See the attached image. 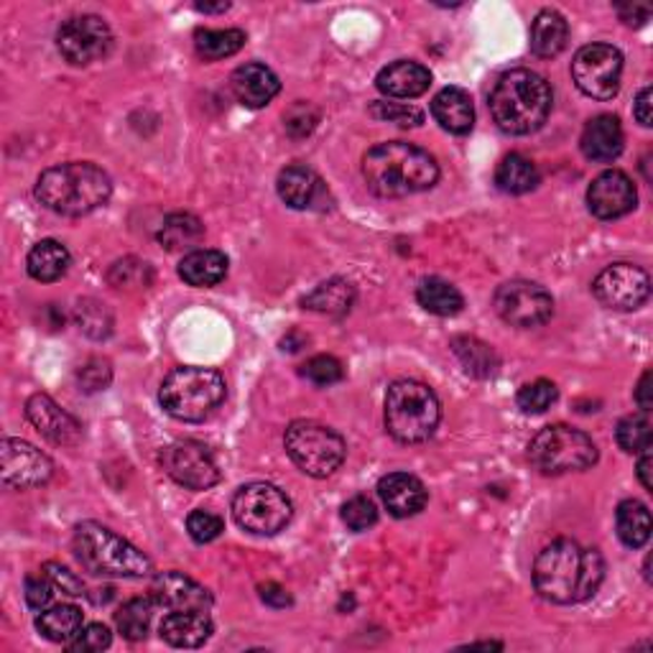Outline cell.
Here are the masks:
<instances>
[{"mask_svg":"<svg viewBox=\"0 0 653 653\" xmlns=\"http://www.w3.org/2000/svg\"><path fill=\"white\" fill-rule=\"evenodd\" d=\"M352 302H355V286L344 278H332V281L319 284L310 297H304V306L312 312L322 314H344L350 312Z\"/></svg>","mask_w":653,"mask_h":653,"instance_id":"37","label":"cell"},{"mask_svg":"<svg viewBox=\"0 0 653 653\" xmlns=\"http://www.w3.org/2000/svg\"><path fill=\"white\" fill-rule=\"evenodd\" d=\"M54 473V465L41 450L24 439H3L0 444V475L9 488H36L43 486Z\"/></svg>","mask_w":653,"mask_h":653,"instance_id":"16","label":"cell"},{"mask_svg":"<svg viewBox=\"0 0 653 653\" xmlns=\"http://www.w3.org/2000/svg\"><path fill=\"white\" fill-rule=\"evenodd\" d=\"M592 293L607 310L633 312L649 302L651 276L630 263H615V266L600 271L592 281Z\"/></svg>","mask_w":653,"mask_h":653,"instance_id":"14","label":"cell"},{"mask_svg":"<svg viewBox=\"0 0 653 653\" xmlns=\"http://www.w3.org/2000/svg\"><path fill=\"white\" fill-rule=\"evenodd\" d=\"M638 478H641L645 490L653 488V480H651V450H643L641 452V460H638Z\"/></svg>","mask_w":653,"mask_h":653,"instance_id":"56","label":"cell"},{"mask_svg":"<svg viewBox=\"0 0 653 653\" xmlns=\"http://www.w3.org/2000/svg\"><path fill=\"white\" fill-rule=\"evenodd\" d=\"M495 312L513 327L547 325L554 314V299L544 286L533 281H508L498 286Z\"/></svg>","mask_w":653,"mask_h":653,"instance_id":"13","label":"cell"},{"mask_svg":"<svg viewBox=\"0 0 653 653\" xmlns=\"http://www.w3.org/2000/svg\"><path fill=\"white\" fill-rule=\"evenodd\" d=\"M36 630L54 643L67 645L83 630V611L75 605H54L39 613Z\"/></svg>","mask_w":653,"mask_h":653,"instance_id":"31","label":"cell"},{"mask_svg":"<svg viewBox=\"0 0 653 653\" xmlns=\"http://www.w3.org/2000/svg\"><path fill=\"white\" fill-rule=\"evenodd\" d=\"M187 531L189 537H192L197 544H210V541H215L219 533L225 531V524L223 518L215 516V513L210 511H192L187 516Z\"/></svg>","mask_w":653,"mask_h":653,"instance_id":"43","label":"cell"},{"mask_svg":"<svg viewBox=\"0 0 653 653\" xmlns=\"http://www.w3.org/2000/svg\"><path fill=\"white\" fill-rule=\"evenodd\" d=\"M284 447L293 465L310 478H329L344 462L348 447L335 429L317 422H293L286 429Z\"/></svg>","mask_w":653,"mask_h":653,"instance_id":"9","label":"cell"},{"mask_svg":"<svg viewBox=\"0 0 653 653\" xmlns=\"http://www.w3.org/2000/svg\"><path fill=\"white\" fill-rule=\"evenodd\" d=\"M528 457L544 475L579 473V469L595 465L598 447L585 431L567 427V424H554L531 439Z\"/></svg>","mask_w":653,"mask_h":653,"instance_id":"8","label":"cell"},{"mask_svg":"<svg viewBox=\"0 0 653 653\" xmlns=\"http://www.w3.org/2000/svg\"><path fill=\"white\" fill-rule=\"evenodd\" d=\"M54 592L56 587L51 579L43 575H32L26 577V603L32 611H47V607L51 605V600H54Z\"/></svg>","mask_w":653,"mask_h":653,"instance_id":"47","label":"cell"},{"mask_svg":"<svg viewBox=\"0 0 653 653\" xmlns=\"http://www.w3.org/2000/svg\"><path fill=\"white\" fill-rule=\"evenodd\" d=\"M261 600L271 607H286L291 605V595L289 592L284 590L281 585L276 582H268V585H261Z\"/></svg>","mask_w":653,"mask_h":653,"instance_id":"52","label":"cell"},{"mask_svg":"<svg viewBox=\"0 0 653 653\" xmlns=\"http://www.w3.org/2000/svg\"><path fill=\"white\" fill-rule=\"evenodd\" d=\"M204 227L200 219L194 215H187V212H176V215L164 219V227L159 233V243L166 248V251H185V248H192L202 240Z\"/></svg>","mask_w":653,"mask_h":653,"instance_id":"38","label":"cell"},{"mask_svg":"<svg viewBox=\"0 0 653 653\" xmlns=\"http://www.w3.org/2000/svg\"><path fill=\"white\" fill-rule=\"evenodd\" d=\"M569 39V26L560 11H541L531 26V51L541 59L562 54Z\"/></svg>","mask_w":653,"mask_h":653,"instance_id":"28","label":"cell"},{"mask_svg":"<svg viewBox=\"0 0 653 653\" xmlns=\"http://www.w3.org/2000/svg\"><path fill=\"white\" fill-rule=\"evenodd\" d=\"M452 350L469 376L490 378L498 371L495 350L490 344L480 342L478 337H454Z\"/></svg>","mask_w":653,"mask_h":653,"instance_id":"36","label":"cell"},{"mask_svg":"<svg viewBox=\"0 0 653 653\" xmlns=\"http://www.w3.org/2000/svg\"><path fill=\"white\" fill-rule=\"evenodd\" d=\"M431 115L444 130L454 136H465L475 126L473 98L462 87H444L431 100Z\"/></svg>","mask_w":653,"mask_h":653,"instance_id":"26","label":"cell"},{"mask_svg":"<svg viewBox=\"0 0 653 653\" xmlns=\"http://www.w3.org/2000/svg\"><path fill=\"white\" fill-rule=\"evenodd\" d=\"M651 100H653V90L651 87H643L633 102V115L643 128L651 126Z\"/></svg>","mask_w":653,"mask_h":653,"instance_id":"53","label":"cell"},{"mask_svg":"<svg viewBox=\"0 0 653 653\" xmlns=\"http://www.w3.org/2000/svg\"><path fill=\"white\" fill-rule=\"evenodd\" d=\"M197 11L200 13H225L227 9H230V3H219V5H208V3H197L194 5Z\"/></svg>","mask_w":653,"mask_h":653,"instance_id":"57","label":"cell"},{"mask_svg":"<svg viewBox=\"0 0 653 653\" xmlns=\"http://www.w3.org/2000/svg\"><path fill=\"white\" fill-rule=\"evenodd\" d=\"M41 572L51 579V582H54L56 590L67 592V595H83V592H85L83 579L72 575V572H70L67 567H62V564L47 562V564H43V569H41Z\"/></svg>","mask_w":653,"mask_h":653,"instance_id":"50","label":"cell"},{"mask_svg":"<svg viewBox=\"0 0 653 653\" xmlns=\"http://www.w3.org/2000/svg\"><path fill=\"white\" fill-rule=\"evenodd\" d=\"M26 416L34 424V429L49 442L72 447L83 439V427H79L75 416L67 414L47 393H36L26 401Z\"/></svg>","mask_w":653,"mask_h":653,"instance_id":"19","label":"cell"},{"mask_svg":"<svg viewBox=\"0 0 653 653\" xmlns=\"http://www.w3.org/2000/svg\"><path fill=\"white\" fill-rule=\"evenodd\" d=\"M615 526L628 549H641L651 539V513L641 501H623L615 513Z\"/></svg>","mask_w":653,"mask_h":653,"instance_id":"33","label":"cell"},{"mask_svg":"<svg viewBox=\"0 0 653 653\" xmlns=\"http://www.w3.org/2000/svg\"><path fill=\"white\" fill-rule=\"evenodd\" d=\"M429 85H431V72L424 67V64L409 62V59L388 64V67L380 70L376 77L378 90L395 100L419 98V95L429 90Z\"/></svg>","mask_w":653,"mask_h":653,"instance_id":"23","label":"cell"},{"mask_svg":"<svg viewBox=\"0 0 653 653\" xmlns=\"http://www.w3.org/2000/svg\"><path fill=\"white\" fill-rule=\"evenodd\" d=\"M291 501L271 482H251L233 498V518L255 537H274L291 520Z\"/></svg>","mask_w":653,"mask_h":653,"instance_id":"10","label":"cell"},{"mask_svg":"<svg viewBox=\"0 0 653 653\" xmlns=\"http://www.w3.org/2000/svg\"><path fill=\"white\" fill-rule=\"evenodd\" d=\"M70 261V251L64 248V243H59V240H41V243H36L32 253H28L26 268L34 281L51 284L67 274Z\"/></svg>","mask_w":653,"mask_h":653,"instance_id":"29","label":"cell"},{"mask_svg":"<svg viewBox=\"0 0 653 653\" xmlns=\"http://www.w3.org/2000/svg\"><path fill=\"white\" fill-rule=\"evenodd\" d=\"M636 204V185L628 174L618 172V168H607V172L595 176L590 189H587V208L600 219H618L633 212Z\"/></svg>","mask_w":653,"mask_h":653,"instance_id":"17","label":"cell"},{"mask_svg":"<svg viewBox=\"0 0 653 653\" xmlns=\"http://www.w3.org/2000/svg\"><path fill=\"white\" fill-rule=\"evenodd\" d=\"M623 54L611 43H587L572 62V79L592 100H611L620 90Z\"/></svg>","mask_w":653,"mask_h":653,"instance_id":"11","label":"cell"},{"mask_svg":"<svg viewBox=\"0 0 653 653\" xmlns=\"http://www.w3.org/2000/svg\"><path fill=\"white\" fill-rule=\"evenodd\" d=\"M442 419L437 393L419 380H395L386 393V429L395 442L422 444Z\"/></svg>","mask_w":653,"mask_h":653,"instance_id":"6","label":"cell"},{"mask_svg":"<svg viewBox=\"0 0 653 653\" xmlns=\"http://www.w3.org/2000/svg\"><path fill=\"white\" fill-rule=\"evenodd\" d=\"M556 395H560V391H556V386L552 384V380L541 378V380H533V384H526L524 388H520L516 395V403L524 414H544L547 409H552Z\"/></svg>","mask_w":653,"mask_h":653,"instance_id":"40","label":"cell"},{"mask_svg":"<svg viewBox=\"0 0 653 653\" xmlns=\"http://www.w3.org/2000/svg\"><path fill=\"white\" fill-rule=\"evenodd\" d=\"M623 128L615 115H598L587 123L579 138L582 153L595 164H611L623 153Z\"/></svg>","mask_w":653,"mask_h":653,"instance_id":"24","label":"cell"},{"mask_svg":"<svg viewBox=\"0 0 653 653\" xmlns=\"http://www.w3.org/2000/svg\"><path fill=\"white\" fill-rule=\"evenodd\" d=\"M110 643H113L110 630L105 626H100V623H92V626L83 628L75 638H72L67 649L75 653H98V651H105Z\"/></svg>","mask_w":653,"mask_h":653,"instance_id":"45","label":"cell"},{"mask_svg":"<svg viewBox=\"0 0 653 653\" xmlns=\"http://www.w3.org/2000/svg\"><path fill=\"white\" fill-rule=\"evenodd\" d=\"M75 554L92 575L128 579L153 575V564L141 549L95 520H85L75 528Z\"/></svg>","mask_w":653,"mask_h":653,"instance_id":"5","label":"cell"},{"mask_svg":"<svg viewBox=\"0 0 653 653\" xmlns=\"http://www.w3.org/2000/svg\"><path fill=\"white\" fill-rule=\"evenodd\" d=\"M278 197L291 210H314L327 200V187L314 168L304 164H291L278 174Z\"/></svg>","mask_w":653,"mask_h":653,"instance_id":"20","label":"cell"},{"mask_svg":"<svg viewBox=\"0 0 653 653\" xmlns=\"http://www.w3.org/2000/svg\"><path fill=\"white\" fill-rule=\"evenodd\" d=\"M79 384L85 386V391H100V388H105L110 384L108 363L92 361L90 365H85V368L79 371Z\"/></svg>","mask_w":653,"mask_h":653,"instance_id":"51","label":"cell"},{"mask_svg":"<svg viewBox=\"0 0 653 653\" xmlns=\"http://www.w3.org/2000/svg\"><path fill=\"white\" fill-rule=\"evenodd\" d=\"M636 401L638 406H641V411H651V371H645L641 380H638V388H636Z\"/></svg>","mask_w":653,"mask_h":653,"instance_id":"55","label":"cell"},{"mask_svg":"<svg viewBox=\"0 0 653 653\" xmlns=\"http://www.w3.org/2000/svg\"><path fill=\"white\" fill-rule=\"evenodd\" d=\"M179 276L185 278L194 289H210L217 286L227 276V259L225 253L200 248V251L187 253L179 263Z\"/></svg>","mask_w":653,"mask_h":653,"instance_id":"27","label":"cell"},{"mask_svg":"<svg viewBox=\"0 0 653 653\" xmlns=\"http://www.w3.org/2000/svg\"><path fill=\"white\" fill-rule=\"evenodd\" d=\"M371 115L378 121L399 123V126H419L424 121V113L414 105H401V102H373Z\"/></svg>","mask_w":653,"mask_h":653,"instance_id":"44","label":"cell"},{"mask_svg":"<svg viewBox=\"0 0 653 653\" xmlns=\"http://www.w3.org/2000/svg\"><path fill=\"white\" fill-rule=\"evenodd\" d=\"M161 638L174 649H200L210 641L212 620L200 611H176L166 613L159 626Z\"/></svg>","mask_w":653,"mask_h":653,"instance_id":"25","label":"cell"},{"mask_svg":"<svg viewBox=\"0 0 653 653\" xmlns=\"http://www.w3.org/2000/svg\"><path fill=\"white\" fill-rule=\"evenodd\" d=\"M533 587L549 603H585L605 577V560L598 549H585L572 539H556L533 562Z\"/></svg>","mask_w":653,"mask_h":653,"instance_id":"1","label":"cell"},{"mask_svg":"<svg viewBox=\"0 0 653 653\" xmlns=\"http://www.w3.org/2000/svg\"><path fill=\"white\" fill-rule=\"evenodd\" d=\"M110 176L90 161L51 166L36 179V200L64 217L90 215L110 200Z\"/></svg>","mask_w":653,"mask_h":653,"instance_id":"3","label":"cell"},{"mask_svg":"<svg viewBox=\"0 0 653 653\" xmlns=\"http://www.w3.org/2000/svg\"><path fill=\"white\" fill-rule=\"evenodd\" d=\"M246 47V34L240 28H200L194 34V49L204 62H219V59H227L233 54H238L240 49Z\"/></svg>","mask_w":653,"mask_h":653,"instance_id":"35","label":"cell"},{"mask_svg":"<svg viewBox=\"0 0 653 653\" xmlns=\"http://www.w3.org/2000/svg\"><path fill=\"white\" fill-rule=\"evenodd\" d=\"M166 475L187 490H208L219 482V465L208 447L192 439L168 444L164 454Z\"/></svg>","mask_w":653,"mask_h":653,"instance_id":"15","label":"cell"},{"mask_svg":"<svg viewBox=\"0 0 653 653\" xmlns=\"http://www.w3.org/2000/svg\"><path fill=\"white\" fill-rule=\"evenodd\" d=\"M416 302L429 314H437V317H454L465 306V299H462L457 286L444 281V278H424L419 289H416Z\"/></svg>","mask_w":653,"mask_h":653,"instance_id":"30","label":"cell"},{"mask_svg":"<svg viewBox=\"0 0 653 653\" xmlns=\"http://www.w3.org/2000/svg\"><path fill=\"white\" fill-rule=\"evenodd\" d=\"M59 54L67 59L75 67H87L108 56L113 49V32L100 16L85 13V16H72L59 26L56 32Z\"/></svg>","mask_w":653,"mask_h":653,"instance_id":"12","label":"cell"},{"mask_svg":"<svg viewBox=\"0 0 653 653\" xmlns=\"http://www.w3.org/2000/svg\"><path fill=\"white\" fill-rule=\"evenodd\" d=\"M230 85L238 102H243L246 108H253V110L266 108L268 102L281 92L278 77L266 67V64H259V62L243 64V67L235 70Z\"/></svg>","mask_w":653,"mask_h":653,"instance_id":"22","label":"cell"},{"mask_svg":"<svg viewBox=\"0 0 653 653\" xmlns=\"http://www.w3.org/2000/svg\"><path fill=\"white\" fill-rule=\"evenodd\" d=\"M77 319H79V327H83L85 332L92 335V337L108 335L110 332V325H113V322H110V314L105 310H102L100 304H95V302H83V304H79Z\"/></svg>","mask_w":653,"mask_h":653,"instance_id":"49","label":"cell"},{"mask_svg":"<svg viewBox=\"0 0 653 653\" xmlns=\"http://www.w3.org/2000/svg\"><path fill=\"white\" fill-rule=\"evenodd\" d=\"M149 274V266L141 261H121L115 263L113 271H110V284L115 286V289H123V286H146L149 284V278H143Z\"/></svg>","mask_w":653,"mask_h":653,"instance_id":"48","label":"cell"},{"mask_svg":"<svg viewBox=\"0 0 653 653\" xmlns=\"http://www.w3.org/2000/svg\"><path fill=\"white\" fill-rule=\"evenodd\" d=\"M651 411H641V414H630L626 419H620L618 429H615V439H618L620 450L641 454L643 450H651Z\"/></svg>","mask_w":653,"mask_h":653,"instance_id":"39","label":"cell"},{"mask_svg":"<svg viewBox=\"0 0 653 653\" xmlns=\"http://www.w3.org/2000/svg\"><path fill=\"white\" fill-rule=\"evenodd\" d=\"M495 185L505 194H526L539 185V168L520 153H508L495 172Z\"/></svg>","mask_w":653,"mask_h":653,"instance_id":"32","label":"cell"},{"mask_svg":"<svg viewBox=\"0 0 653 653\" xmlns=\"http://www.w3.org/2000/svg\"><path fill=\"white\" fill-rule=\"evenodd\" d=\"M161 409L179 422H202L225 401V378L212 368L185 365L164 378L159 388Z\"/></svg>","mask_w":653,"mask_h":653,"instance_id":"7","label":"cell"},{"mask_svg":"<svg viewBox=\"0 0 653 653\" xmlns=\"http://www.w3.org/2000/svg\"><path fill=\"white\" fill-rule=\"evenodd\" d=\"M151 598L159 607L168 613L176 611H200L210 613L212 595L192 577L179 575V572H161L151 582Z\"/></svg>","mask_w":653,"mask_h":653,"instance_id":"18","label":"cell"},{"mask_svg":"<svg viewBox=\"0 0 653 653\" xmlns=\"http://www.w3.org/2000/svg\"><path fill=\"white\" fill-rule=\"evenodd\" d=\"M378 495L388 513L395 518H411L416 513L424 511L427 505V488L416 475L409 473H391L378 482Z\"/></svg>","mask_w":653,"mask_h":653,"instance_id":"21","label":"cell"},{"mask_svg":"<svg viewBox=\"0 0 653 653\" xmlns=\"http://www.w3.org/2000/svg\"><path fill=\"white\" fill-rule=\"evenodd\" d=\"M284 121H286V128H289L291 136L302 138V136H310L314 126H317L319 113H317V108L310 105V102H297V105L286 113Z\"/></svg>","mask_w":653,"mask_h":653,"instance_id":"46","label":"cell"},{"mask_svg":"<svg viewBox=\"0 0 653 653\" xmlns=\"http://www.w3.org/2000/svg\"><path fill=\"white\" fill-rule=\"evenodd\" d=\"M302 376L314 386H332L344 378V368L335 355H314L302 365Z\"/></svg>","mask_w":653,"mask_h":653,"instance_id":"41","label":"cell"},{"mask_svg":"<svg viewBox=\"0 0 653 653\" xmlns=\"http://www.w3.org/2000/svg\"><path fill=\"white\" fill-rule=\"evenodd\" d=\"M156 600L149 598H134L128 603L121 605V611L115 613V626L117 633L128 641H143L149 636L153 613H156Z\"/></svg>","mask_w":653,"mask_h":653,"instance_id":"34","label":"cell"},{"mask_svg":"<svg viewBox=\"0 0 653 653\" xmlns=\"http://www.w3.org/2000/svg\"><path fill=\"white\" fill-rule=\"evenodd\" d=\"M618 16L623 21H626L628 26H643L645 21H649V16H651V9H649V5H638V3H633V5H620Z\"/></svg>","mask_w":653,"mask_h":653,"instance_id":"54","label":"cell"},{"mask_svg":"<svg viewBox=\"0 0 653 653\" xmlns=\"http://www.w3.org/2000/svg\"><path fill=\"white\" fill-rule=\"evenodd\" d=\"M342 520L350 531H365V528L376 526L378 508L368 495H355L342 505Z\"/></svg>","mask_w":653,"mask_h":653,"instance_id":"42","label":"cell"},{"mask_svg":"<svg viewBox=\"0 0 653 653\" xmlns=\"http://www.w3.org/2000/svg\"><path fill=\"white\" fill-rule=\"evenodd\" d=\"M552 87L531 70H511L490 92V115L503 134L526 136L539 130L552 113Z\"/></svg>","mask_w":653,"mask_h":653,"instance_id":"4","label":"cell"},{"mask_svg":"<svg viewBox=\"0 0 653 653\" xmlns=\"http://www.w3.org/2000/svg\"><path fill=\"white\" fill-rule=\"evenodd\" d=\"M363 176L371 192L386 200H399L427 192L437 185L439 164L429 151L414 143L388 141L365 153Z\"/></svg>","mask_w":653,"mask_h":653,"instance_id":"2","label":"cell"}]
</instances>
